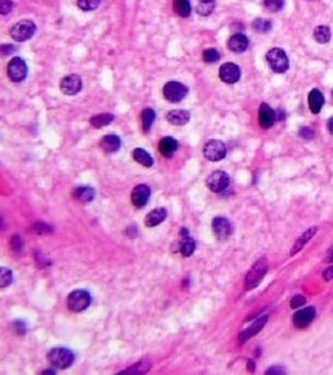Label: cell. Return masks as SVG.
Here are the masks:
<instances>
[{"label": "cell", "mask_w": 333, "mask_h": 375, "mask_svg": "<svg viewBox=\"0 0 333 375\" xmlns=\"http://www.w3.org/2000/svg\"><path fill=\"white\" fill-rule=\"evenodd\" d=\"M48 361L51 363V366L58 368V370H65L72 366L74 361V355L72 351H69L66 348H54L48 352Z\"/></svg>", "instance_id": "6da1fadb"}, {"label": "cell", "mask_w": 333, "mask_h": 375, "mask_svg": "<svg viewBox=\"0 0 333 375\" xmlns=\"http://www.w3.org/2000/svg\"><path fill=\"white\" fill-rule=\"evenodd\" d=\"M267 272V260L265 257L259 258L250 271H248L247 276H246V289L251 290L255 289L259 283L262 282V279L265 278Z\"/></svg>", "instance_id": "7a4b0ae2"}, {"label": "cell", "mask_w": 333, "mask_h": 375, "mask_svg": "<svg viewBox=\"0 0 333 375\" xmlns=\"http://www.w3.org/2000/svg\"><path fill=\"white\" fill-rule=\"evenodd\" d=\"M266 59L269 66L276 73H284L290 67V61L284 50L281 48H271L270 51L266 54Z\"/></svg>", "instance_id": "3957f363"}, {"label": "cell", "mask_w": 333, "mask_h": 375, "mask_svg": "<svg viewBox=\"0 0 333 375\" xmlns=\"http://www.w3.org/2000/svg\"><path fill=\"white\" fill-rule=\"evenodd\" d=\"M36 32V25L30 19L19 21L10 29V36L14 39L15 42H26L30 38H33Z\"/></svg>", "instance_id": "277c9868"}, {"label": "cell", "mask_w": 333, "mask_h": 375, "mask_svg": "<svg viewBox=\"0 0 333 375\" xmlns=\"http://www.w3.org/2000/svg\"><path fill=\"white\" fill-rule=\"evenodd\" d=\"M90 294L86 290H74L67 297V307L73 312H82L90 305Z\"/></svg>", "instance_id": "5b68a950"}, {"label": "cell", "mask_w": 333, "mask_h": 375, "mask_svg": "<svg viewBox=\"0 0 333 375\" xmlns=\"http://www.w3.org/2000/svg\"><path fill=\"white\" fill-rule=\"evenodd\" d=\"M203 156H205L209 161L217 162L224 160L226 156V146L224 142L217 140V139H211L203 146Z\"/></svg>", "instance_id": "8992f818"}, {"label": "cell", "mask_w": 333, "mask_h": 375, "mask_svg": "<svg viewBox=\"0 0 333 375\" xmlns=\"http://www.w3.org/2000/svg\"><path fill=\"white\" fill-rule=\"evenodd\" d=\"M188 95V88L178 81H169L163 87V96L171 103L181 102Z\"/></svg>", "instance_id": "52a82bcc"}, {"label": "cell", "mask_w": 333, "mask_h": 375, "mask_svg": "<svg viewBox=\"0 0 333 375\" xmlns=\"http://www.w3.org/2000/svg\"><path fill=\"white\" fill-rule=\"evenodd\" d=\"M7 74H9L10 80L14 83H21L25 80V77L28 74V66L22 58L15 57L9 62L7 65Z\"/></svg>", "instance_id": "ba28073f"}, {"label": "cell", "mask_w": 333, "mask_h": 375, "mask_svg": "<svg viewBox=\"0 0 333 375\" xmlns=\"http://www.w3.org/2000/svg\"><path fill=\"white\" fill-rule=\"evenodd\" d=\"M229 183H230V179H229L228 173L222 171L213 172L206 180V184L213 193H222L228 189Z\"/></svg>", "instance_id": "9c48e42d"}, {"label": "cell", "mask_w": 333, "mask_h": 375, "mask_svg": "<svg viewBox=\"0 0 333 375\" xmlns=\"http://www.w3.org/2000/svg\"><path fill=\"white\" fill-rule=\"evenodd\" d=\"M59 88L62 91L65 95H76L78 94L82 88V81L81 77L78 74H69L65 76L61 80Z\"/></svg>", "instance_id": "30bf717a"}, {"label": "cell", "mask_w": 333, "mask_h": 375, "mask_svg": "<svg viewBox=\"0 0 333 375\" xmlns=\"http://www.w3.org/2000/svg\"><path fill=\"white\" fill-rule=\"evenodd\" d=\"M211 227H213V233L219 241L228 239L230 237V234H232V226L229 223V220L225 217H221V216L213 218Z\"/></svg>", "instance_id": "8fae6325"}, {"label": "cell", "mask_w": 333, "mask_h": 375, "mask_svg": "<svg viewBox=\"0 0 333 375\" xmlns=\"http://www.w3.org/2000/svg\"><path fill=\"white\" fill-rule=\"evenodd\" d=\"M219 77L226 84H234L240 79V69L236 63L228 62L219 67Z\"/></svg>", "instance_id": "7c38bea8"}, {"label": "cell", "mask_w": 333, "mask_h": 375, "mask_svg": "<svg viewBox=\"0 0 333 375\" xmlns=\"http://www.w3.org/2000/svg\"><path fill=\"white\" fill-rule=\"evenodd\" d=\"M315 318V308L314 307H307L298 311L294 315V324L298 328H306L310 323L313 322Z\"/></svg>", "instance_id": "4fadbf2b"}, {"label": "cell", "mask_w": 333, "mask_h": 375, "mask_svg": "<svg viewBox=\"0 0 333 375\" xmlns=\"http://www.w3.org/2000/svg\"><path fill=\"white\" fill-rule=\"evenodd\" d=\"M150 195H151V190L147 184L136 185L132 191V204L136 208H143L147 205Z\"/></svg>", "instance_id": "5bb4252c"}, {"label": "cell", "mask_w": 333, "mask_h": 375, "mask_svg": "<svg viewBox=\"0 0 333 375\" xmlns=\"http://www.w3.org/2000/svg\"><path fill=\"white\" fill-rule=\"evenodd\" d=\"M277 121L276 111L266 103H262L259 107V124L263 129L271 128Z\"/></svg>", "instance_id": "9a60e30c"}, {"label": "cell", "mask_w": 333, "mask_h": 375, "mask_svg": "<svg viewBox=\"0 0 333 375\" xmlns=\"http://www.w3.org/2000/svg\"><path fill=\"white\" fill-rule=\"evenodd\" d=\"M181 241H180V253L184 257L192 256V253L195 252V241L188 235V230L182 228L180 231Z\"/></svg>", "instance_id": "2e32d148"}, {"label": "cell", "mask_w": 333, "mask_h": 375, "mask_svg": "<svg viewBox=\"0 0 333 375\" xmlns=\"http://www.w3.org/2000/svg\"><path fill=\"white\" fill-rule=\"evenodd\" d=\"M266 322H267V316H262V318H259L258 320H255V322L252 323L250 327L243 330V332L239 335V341L246 342L247 340L254 337L255 334H258V332L261 331L262 328H263V326L266 324Z\"/></svg>", "instance_id": "e0dca14e"}, {"label": "cell", "mask_w": 333, "mask_h": 375, "mask_svg": "<svg viewBox=\"0 0 333 375\" xmlns=\"http://www.w3.org/2000/svg\"><path fill=\"white\" fill-rule=\"evenodd\" d=\"M228 47L233 53H244L248 48V39L246 34L236 33L229 39Z\"/></svg>", "instance_id": "ac0fdd59"}, {"label": "cell", "mask_w": 333, "mask_h": 375, "mask_svg": "<svg viewBox=\"0 0 333 375\" xmlns=\"http://www.w3.org/2000/svg\"><path fill=\"white\" fill-rule=\"evenodd\" d=\"M121 147V139L117 135H106L105 138L100 139V148L107 154L118 152Z\"/></svg>", "instance_id": "d6986e66"}, {"label": "cell", "mask_w": 333, "mask_h": 375, "mask_svg": "<svg viewBox=\"0 0 333 375\" xmlns=\"http://www.w3.org/2000/svg\"><path fill=\"white\" fill-rule=\"evenodd\" d=\"M167 217V210L165 208H157V209H154L153 212H150V213L146 216V227H155L158 224L163 223Z\"/></svg>", "instance_id": "ffe728a7"}, {"label": "cell", "mask_w": 333, "mask_h": 375, "mask_svg": "<svg viewBox=\"0 0 333 375\" xmlns=\"http://www.w3.org/2000/svg\"><path fill=\"white\" fill-rule=\"evenodd\" d=\"M166 119L167 121L173 125H185L191 119V114L189 111H186V110H181V109H176V110H170L169 113L166 114Z\"/></svg>", "instance_id": "44dd1931"}, {"label": "cell", "mask_w": 333, "mask_h": 375, "mask_svg": "<svg viewBox=\"0 0 333 375\" xmlns=\"http://www.w3.org/2000/svg\"><path fill=\"white\" fill-rule=\"evenodd\" d=\"M177 147H178V143H177L176 139L170 138V136L161 139V142L158 144V148H159L161 154L166 158H170L176 153Z\"/></svg>", "instance_id": "7402d4cb"}, {"label": "cell", "mask_w": 333, "mask_h": 375, "mask_svg": "<svg viewBox=\"0 0 333 375\" xmlns=\"http://www.w3.org/2000/svg\"><path fill=\"white\" fill-rule=\"evenodd\" d=\"M324 95H322V92L319 90H313L309 94V106L310 110L313 111L314 114H318L322 109V106H324Z\"/></svg>", "instance_id": "603a6c76"}, {"label": "cell", "mask_w": 333, "mask_h": 375, "mask_svg": "<svg viewBox=\"0 0 333 375\" xmlns=\"http://www.w3.org/2000/svg\"><path fill=\"white\" fill-rule=\"evenodd\" d=\"M315 233H317V227H313V228H310V230H307V231H306L302 237L298 238V239H296V242L294 243L292 249H291V256H295L296 253L300 252V250L305 247L306 243L309 242L310 239L314 237Z\"/></svg>", "instance_id": "cb8c5ba5"}, {"label": "cell", "mask_w": 333, "mask_h": 375, "mask_svg": "<svg viewBox=\"0 0 333 375\" xmlns=\"http://www.w3.org/2000/svg\"><path fill=\"white\" fill-rule=\"evenodd\" d=\"M73 197L77 201L82 202V204H86V202H90V201L95 198V191H93L92 187L81 185V187H77L76 190L73 191Z\"/></svg>", "instance_id": "d4e9b609"}, {"label": "cell", "mask_w": 333, "mask_h": 375, "mask_svg": "<svg viewBox=\"0 0 333 375\" xmlns=\"http://www.w3.org/2000/svg\"><path fill=\"white\" fill-rule=\"evenodd\" d=\"M132 156H133L134 161L138 162L140 165L146 166V168H151L154 165V158L144 148H134Z\"/></svg>", "instance_id": "484cf974"}, {"label": "cell", "mask_w": 333, "mask_h": 375, "mask_svg": "<svg viewBox=\"0 0 333 375\" xmlns=\"http://www.w3.org/2000/svg\"><path fill=\"white\" fill-rule=\"evenodd\" d=\"M173 10L176 11L177 15L186 18L189 17L192 7H191L189 0H173Z\"/></svg>", "instance_id": "4316f807"}, {"label": "cell", "mask_w": 333, "mask_h": 375, "mask_svg": "<svg viewBox=\"0 0 333 375\" xmlns=\"http://www.w3.org/2000/svg\"><path fill=\"white\" fill-rule=\"evenodd\" d=\"M111 121H114V116L111 113L98 114V116H93L90 119V125L95 127V128H102V127H106V125L111 124Z\"/></svg>", "instance_id": "83f0119b"}, {"label": "cell", "mask_w": 333, "mask_h": 375, "mask_svg": "<svg viewBox=\"0 0 333 375\" xmlns=\"http://www.w3.org/2000/svg\"><path fill=\"white\" fill-rule=\"evenodd\" d=\"M151 368V363L150 361H138L137 364H134V366L129 367L126 370L121 371L119 375L122 374H146L147 371H150Z\"/></svg>", "instance_id": "f1b7e54d"}, {"label": "cell", "mask_w": 333, "mask_h": 375, "mask_svg": "<svg viewBox=\"0 0 333 375\" xmlns=\"http://www.w3.org/2000/svg\"><path fill=\"white\" fill-rule=\"evenodd\" d=\"M154 121H155V111L153 109H144L141 111V124H143V129L146 132H148L151 127H153Z\"/></svg>", "instance_id": "f546056e"}, {"label": "cell", "mask_w": 333, "mask_h": 375, "mask_svg": "<svg viewBox=\"0 0 333 375\" xmlns=\"http://www.w3.org/2000/svg\"><path fill=\"white\" fill-rule=\"evenodd\" d=\"M330 29L328 26H317L314 29V39L321 44L328 43L330 40Z\"/></svg>", "instance_id": "4dcf8cb0"}, {"label": "cell", "mask_w": 333, "mask_h": 375, "mask_svg": "<svg viewBox=\"0 0 333 375\" xmlns=\"http://www.w3.org/2000/svg\"><path fill=\"white\" fill-rule=\"evenodd\" d=\"M252 28L255 29L257 32H259V33H267L271 29V22L269 19L257 18L252 22Z\"/></svg>", "instance_id": "1f68e13d"}, {"label": "cell", "mask_w": 333, "mask_h": 375, "mask_svg": "<svg viewBox=\"0 0 333 375\" xmlns=\"http://www.w3.org/2000/svg\"><path fill=\"white\" fill-rule=\"evenodd\" d=\"M214 2H199V5L196 6V11H198V14L207 17V15H210L214 11Z\"/></svg>", "instance_id": "d6a6232c"}, {"label": "cell", "mask_w": 333, "mask_h": 375, "mask_svg": "<svg viewBox=\"0 0 333 375\" xmlns=\"http://www.w3.org/2000/svg\"><path fill=\"white\" fill-rule=\"evenodd\" d=\"M263 5L271 13H277V11L282 10V7L286 5V0H263Z\"/></svg>", "instance_id": "836d02e7"}, {"label": "cell", "mask_w": 333, "mask_h": 375, "mask_svg": "<svg viewBox=\"0 0 333 375\" xmlns=\"http://www.w3.org/2000/svg\"><path fill=\"white\" fill-rule=\"evenodd\" d=\"M13 282V272L9 270V268H2L0 270V286L2 287H7V286L11 285Z\"/></svg>", "instance_id": "e575fe53"}, {"label": "cell", "mask_w": 333, "mask_h": 375, "mask_svg": "<svg viewBox=\"0 0 333 375\" xmlns=\"http://www.w3.org/2000/svg\"><path fill=\"white\" fill-rule=\"evenodd\" d=\"M100 5V0H77V6L82 10V11H92V10L98 9Z\"/></svg>", "instance_id": "d590c367"}, {"label": "cell", "mask_w": 333, "mask_h": 375, "mask_svg": "<svg viewBox=\"0 0 333 375\" xmlns=\"http://www.w3.org/2000/svg\"><path fill=\"white\" fill-rule=\"evenodd\" d=\"M221 58L219 53L215 50V48H207L203 51V61L207 62V63H214Z\"/></svg>", "instance_id": "8d00e7d4"}, {"label": "cell", "mask_w": 333, "mask_h": 375, "mask_svg": "<svg viewBox=\"0 0 333 375\" xmlns=\"http://www.w3.org/2000/svg\"><path fill=\"white\" fill-rule=\"evenodd\" d=\"M32 231H33L34 234H50L53 231V228L50 227L48 224L40 221V223L34 224L33 227H32Z\"/></svg>", "instance_id": "74e56055"}, {"label": "cell", "mask_w": 333, "mask_h": 375, "mask_svg": "<svg viewBox=\"0 0 333 375\" xmlns=\"http://www.w3.org/2000/svg\"><path fill=\"white\" fill-rule=\"evenodd\" d=\"M22 245H24V242H22V239H21L19 235H14V237L11 238V241H10V246H11V249L14 252H19L22 249Z\"/></svg>", "instance_id": "f35d334b"}, {"label": "cell", "mask_w": 333, "mask_h": 375, "mask_svg": "<svg viewBox=\"0 0 333 375\" xmlns=\"http://www.w3.org/2000/svg\"><path fill=\"white\" fill-rule=\"evenodd\" d=\"M306 303V298L303 297V295H295V297H292V299H291V308H300L302 305L305 304Z\"/></svg>", "instance_id": "ab89813d"}, {"label": "cell", "mask_w": 333, "mask_h": 375, "mask_svg": "<svg viewBox=\"0 0 333 375\" xmlns=\"http://www.w3.org/2000/svg\"><path fill=\"white\" fill-rule=\"evenodd\" d=\"M13 9V3H11V0H2L0 2V13L2 15L9 14L10 11Z\"/></svg>", "instance_id": "60d3db41"}, {"label": "cell", "mask_w": 333, "mask_h": 375, "mask_svg": "<svg viewBox=\"0 0 333 375\" xmlns=\"http://www.w3.org/2000/svg\"><path fill=\"white\" fill-rule=\"evenodd\" d=\"M299 135L303 139H313L314 138V131L309 127H303V128L299 131Z\"/></svg>", "instance_id": "b9f144b4"}, {"label": "cell", "mask_w": 333, "mask_h": 375, "mask_svg": "<svg viewBox=\"0 0 333 375\" xmlns=\"http://www.w3.org/2000/svg\"><path fill=\"white\" fill-rule=\"evenodd\" d=\"M14 51L15 46H13V44H3V46H2V55H3V57L11 55Z\"/></svg>", "instance_id": "7bdbcfd3"}, {"label": "cell", "mask_w": 333, "mask_h": 375, "mask_svg": "<svg viewBox=\"0 0 333 375\" xmlns=\"http://www.w3.org/2000/svg\"><path fill=\"white\" fill-rule=\"evenodd\" d=\"M14 327H15V332H17V334H21V335H22V334L26 332V324H25L24 322H21V320L14 323Z\"/></svg>", "instance_id": "ee69618b"}, {"label": "cell", "mask_w": 333, "mask_h": 375, "mask_svg": "<svg viewBox=\"0 0 333 375\" xmlns=\"http://www.w3.org/2000/svg\"><path fill=\"white\" fill-rule=\"evenodd\" d=\"M284 372H286V370L281 367H271L266 371V374H284Z\"/></svg>", "instance_id": "f6af8a7d"}, {"label": "cell", "mask_w": 333, "mask_h": 375, "mask_svg": "<svg viewBox=\"0 0 333 375\" xmlns=\"http://www.w3.org/2000/svg\"><path fill=\"white\" fill-rule=\"evenodd\" d=\"M324 279L325 280L333 279V266L329 267L328 270H325V272H324Z\"/></svg>", "instance_id": "bcb514c9"}, {"label": "cell", "mask_w": 333, "mask_h": 375, "mask_svg": "<svg viewBox=\"0 0 333 375\" xmlns=\"http://www.w3.org/2000/svg\"><path fill=\"white\" fill-rule=\"evenodd\" d=\"M328 131L330 132V135H333V117H330L328 121Z\"/></svg>", "instance_id": "7dc6e473"}, {"label": "cell", "mask_w": 333, "mask_h": 375, "mask_svg": "<svg viewBox=\"0 0 333 375\" xmlns=\"http://www.w3.org/2000/svg\"><path fill=\"white\" fill-rule=\"evenodd\" d=\"M254 370H255V364H254V361L250 360L248 361V371H251L252 372Z\"/></svg>", "instance_id": "c3c4849f"}, {"label": "cell", "mask_w": 333, "mask_h": 375, "mask_svg": "<svg viewBox=\"0 0 333 375\" xmlns=\"http://www.w3.org/2000/svg\"><path fill=\"white\" fill-rule=\"evenodd\" d=\"M326 260H328V261H333V249H332V250H330V252H329L328 258H326Z\"/></svg>", "instance_id": "681fc988"}, {"label": "cell", "mask_w": 333, "mask_h": 375, "mask_svg": "<svg viewBox=\"0 0 333 375\" xmlns=\"http://www.w3.org/2000/svg\"><path fill=\"white\" fill-rule=\"evenodd\" d=\"M43 374L44 375H45V374H55V371H54V370H45V371H43Z\"/></svg>", "instance_id": "f907efd6"}, {"label": "cell", "mask_w": 333, "mask_h": 375, "mask_svg": "<svg viewBox=\"0 0 333 375\" xmlns=\"http://www.w3.org/2000/svg\"><path fill=\"white\" fill-rule=\"evenodd\" d=\"M200 2H214V0H200Z\"/></svg>", "instance_id": "816d5d0a"}]
</instances>
